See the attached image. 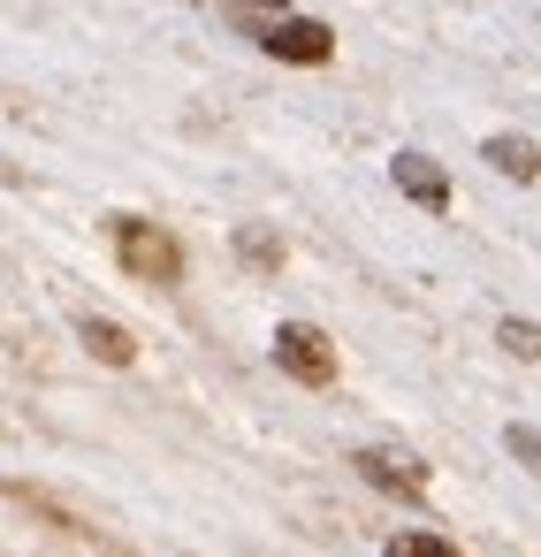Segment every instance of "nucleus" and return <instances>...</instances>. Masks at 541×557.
<instances>
[{"label": "nucleus", "mask_w": 541, "mask_h": 557, "mask_svg": "<svg viewBox=\"0 0 541 557\" xmlns=\"http://www.w3.org/2000/svg\"><path fill=\"white\" fill-rule=\"evenodd\" d=\"M237 260L260 268V275H275V268H282V237H275L267 222H244V230H237Z\"/></svg>", "instance_id": "8"}, {"label": "nucleus", "mask_w": 541, "mask_h": 557, "mask_svg": "<svg viewBox=\"0 0 541 557\" xmlns=\"http://www.w3.org/2000/svg\"><path fill=\"white\" fill-rule=\"evenodd\" d=\"M260 47H267L275 62H298V70H320V62L336 54V32H328L320 16H282V24H275V32H267Z\"/></svg>", "instance_id": "3"}, {"label": "nucleus", "mask_w": 541, "mask_h": 557, "mask_svg": "<svg viewBox=\"0 0 541 557\" xmlns=\"http://www.w3.org/2000/svg\"><path fill=\"white\" fill-rule=\"evenodd\" d=\"M503 450H511L526 473H541V428H526V420H518V428H503Z\"/></svg>", "instance_id": "12"}, {"label": "nucleus", "mask_w": 541, "mask_h": 557, "mask_svg": "<svg viewBox=\"0 0 541 557\" xmlns=\"http://www.w3.org/2000/svg\"><path fill=\"white\" fill-rule=\"evenodd\" d=\"M480 153H488V169H495V176H511V184H533V176H541V146H533V138H518V131H495Z\"/></svg>", "instance_id": "6"}, {"label": "nucleus", "mask_w": 541, "mask_h": 557, "mask_svg": "<svg viewBox=\"0 0 541 557\" xmlns=\"http://www.w3.org/2000/svg\"><path fill=\"white\" fill-rule=\"evenodd\" d=\"M351 466H358V481H374L381 496H404V504H419V496H427V466H419V458H404V450H358Z\"/></svg>", "instance_id": "4"}, {"label": "nucleus", "mask_w": 541, "mask_h": 557, "mask_svg": "<svg viewBox=\"0 0 541 557\" xmlns=\"http://www.w3.org/2000/svg\"><path fill=\"white\" fill-rule=\"evenodd\" d=\"M77 336H85V351H92V359H108V367H130V359H138L130 329H115V321H100V313H85V321H77Z\"/></svg>", "instance_id": "7"}, {"label": "nucleus", "mask_w": 541, "mask_h": 557, "mask_svg": "<svg viewBox=\"0 0 541 557\" xmlns=\"http://www.w3.org/2000/svg\"><path fill=\"white\" fill-rule=\"evenodd\" d=\"M495 344H503L511 359H541V329H533V321H518V313H511V321H495Z\"/></svg>", "instance_id": "11"}, {"label": "nucleus", "mask_w": 541, "mask_h": 557, "mask_svg": "<svg viewBox=\"0 0 541 557\" xmlns=\"http://www.w3.org/2000/svg\"><path fill=\"white\" fill-rule=\"evenodd\" d=\"M275 367H282L290 382H305V389H328V382H336V344H328L313 321H282V329H275Z\"/></svg>", "instance_id": "2"}, {"label": "nucleus", "mask_w": 541, "mask_h": 557, "mask_svg": "<svg viewBox=\"0 0 541 557\" xmlns=\"http://www.w3.org/2000/svg\"><path fill=\"white\" fill-rule=\"evenodd\" d=\"M389 184H397L412 207H427V214L450 207V176H442V161H427V153H397V161H389Z\"/></svg>", "instance_id": "5"}, {"label": "nucleus", "mask_w": 541, "mask_h": 557, "mask_svg": "<svg viewBox=\"0 0 541 557\" xmlns=\"http://www.w3.org/2000/svg\"><path fill=\"white\" fill-rule=\"evenodd\" d=\"M222 16L237 24V32H252V39H267L290 9H282V0H222Z\"/></svg>", "instance_id": "9"}, {"label": "nucleus", "mask_w": 541, "mask_h": 557, "mask_svg": "<svg viewBox=\"0 0 541 557\" xmlns=\"http://www.w3.org/2000/svg\"><path fill=\"white\" fill-rule=\"evenodd\" d=\"M108 245H115V260L130 268V283H176V275H184V245H176L161 222H146V214H115V222H108Z\"/></svg>", "instance_id": "1"}, {"label": "nucleus", "mask_w": 541, "mask_h": 557, "mask_svg": "<svg viewBox=\"0 0 541 557\" xmlns=\"http://www.w3.org/2000/svg\"><path fill=\"white\" fill-rule=\"evenodd\" d=\"M381 557H465L457 542H442V534H427V527H412V534H389V549Z\"/></svg>", "instance_id": "10"}]
</instances>
